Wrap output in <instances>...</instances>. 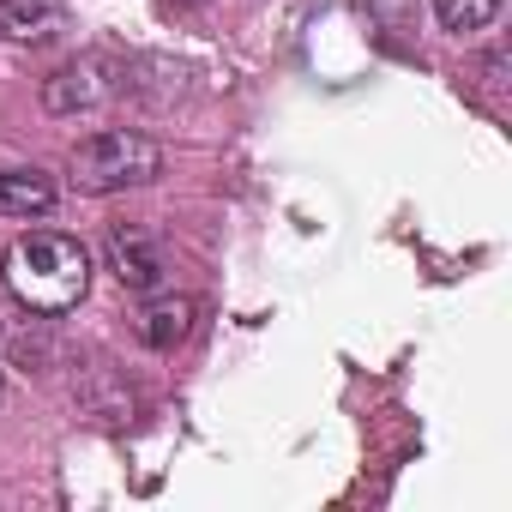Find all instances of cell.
Instances as JSON below:
<instances>
[{
	"label": "cell",
	"instance_id": "obj_1",
	"mask_svg": "<svg viewBox=\"0 0 512 512\" xmlns=\"http://www.w3.org/2000/svg\"><path fill=\"white\" fill-rule=\"evenodd\" d=\"M0 278H7V290L31 314H67L91 290V253L73 235H61V229H31V235H19L7 247Z\"/></svg>",
	"mask_w": 512,
	"mask_h": 512
},
{
	"label": "cell",
	"instance_id": "obj_2",
	"mask_svg": "<svg viewBox=\"0 0 512 512\" xmlns=\"http://www.w3.org/2000/svg\"><path fill=\"white\" fill-rule=\"evenodd\" d=\"M163 169V151L145 139V133H133V127H103V133H91V139H79L73 145V157H67V181H73V193H121V187H139V181H151Z\"/></svg>",
	"mask_w": 512,
	"mask_h": 512
},
{
	"label": "cell",
	"instance_id": "obj_3",
	"mask_svg": "<svg viewBox=\"0 0 512 512\" xmlns=\"http://www.w3.org/2000/svg\"><path fill=\"white\" fill-rule=\"evenodd\" d=\"M121 91V67L109 55H85L73 67H61L49 85H43V103L55 115H85V109H103L109 97Z\"/></svg>",
	"mask_w": 512,
	"mask_h": 512
},
{
	"label": "cell",
	"instance_id": "obj_4",
	"mask_svg": "<svg viewBox=\"0 0 512 512\" xmlns=\"http://www.w3.org/2000/svg\"><path fill=\"white\" fill-rule=\"evenodd\" d=\"M109 272L127 284V290H157L163 284V247L145 223H121L109 229Z\"/></svg>",
	"mask_w": 512,
	"mask_h": 512
},
{
	"label": "cell",
	"instance_id": "obj_5",
	"mask_svg": "<svg viewBox=\"0 0 512 512\" xmlns=\"http://www.w3.org/2000/svg\"><path fill=\"white\" fill-rule=\"evenodd\" d=\"M67 31V0H0V43H49Z\"/></svg>",
	"mask_w": 512,
	"mask_h": 512
},
{
	"label": "cell",
	"instance_id": "obj_6",
	"mask_svg": "<svg viewBox=\"0 0 512 512\" xmlns=\"http://www.w3.org/2000/svg\"><path fill=\"white\" fill-rule=\"evenodd\" d=\"M55 205V181L43 169H0V217H43Z\"/></svg>",
	"mask_w": 512,
	"mask_h": 512
},
{
	"label": "cell",
	"instance_id": "obj_7",
	"mask_svg": "<svg viewBox=\"0 0 512 512\" xmlns=\"http://www.w3.org/2000/svg\"><path fill=\"white\" fill-rule=\"evenodd\" d=\"M187 326H193V302H187V296L157 302V308L145 314V344H151V350H169V344L187 338Z\"/></svg>",
	"mask_w": 512,
	"mask_h": 512
},
{
	"label": "cell",
	"instance_id": "obj_8",
	"mask_svg": "<svg viewBox=\"0 0 512 512\" xmlns=\"http://www.w3.org/2000/svg\"><path fill=\"white\" fill-rule=\"evenodd\" d=\"M500 7H506V0H434L440 25H446V31H458V37H470V31H488V25L500 19Z\"/></svg>",
	"mask_w": 512,
	"mask_h": 512
},
{
	"label": "cell",
	"instance_id": "obj_9",
	"mask_svg": "<svg viewBox=\"0 0 512 512\" xmlns=\"http://www.w3.org/2000/svg\"><path fill=\"white\" fill-rule=\"evenodd\" d=\"M181 7H205V0H181Z\"/></svg>",
	"mask_w": 512,
	"mask_h": 512
},
{
	"label": "cell",
	"instance_id": "obj_10",
	"mask_svg": "<svg viewBox=\"0 0 512 512\" xmlns=\"http://www.w3.org/2000/svg\"><path fill=\"white\" fill-rule=\"evenodd\" d=\"M0 398H7V374H0Z\"/></svg>",
	"mask_w": 512,
	"mask_h": 512
}]
</instances>
